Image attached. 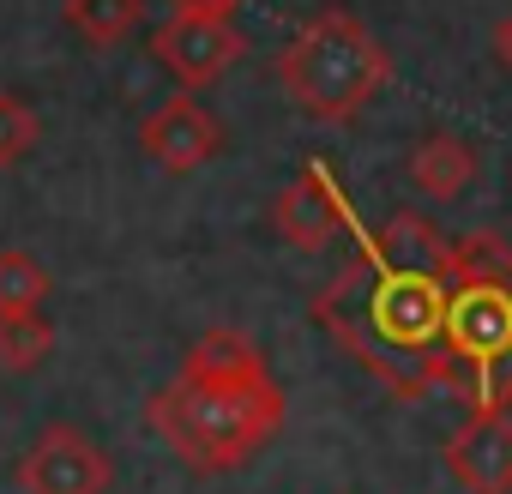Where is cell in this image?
I'll return each mask as SVG.
<instances>
[{"label": "cell", "instance_id": "cell-5", "mask_svg": "<svg viewBox=\"0 0 512 494\" xmlns=\"http://www.w3.org/2000/svg\"><path fill=\"white\" fill-rule=\"evenodd\" d=\"M272 229L296 247V254H320V247H332L338 235H350L356 229V211H350V199H344V187H338V175H332V163H302V175L278 193V205H272Z\"/></svg>", "mask_w": 512, "mask_h": 494}, {"label": "cell", "instance_id": "cell-8", "mask_svg": "<svg viewBox=\"0 0 512 494\" xmlns=\"http://www.w3.org/2000/svg\"><path fill=\"white\" fill-rule=\"evenodd\" d=\"M446 476L464 494H512V416L506 410H464L446 434Z\"/></svg>", "mask_w": 512, "mask_h": 494}, {"label": "cell", "instance_id": "cell-2", "mask_svg": "<svg viewBox=\"0 0 512 494\" xmlns=\"http://www.w3.org/2000/svg\"><path fill=\"white\" fill-rule=\"evenodd\" d=\"M145 422L187 470L223 476V470L247 464L260 446L278 440V428H284V386L272 380L266 356L253 350L247 332L211 326L181 356V374L151 392Z\"/></svg>", "mask_w": 512, "mask_h": 494}, {"label": "cell", "instance_id": "cell-6", "mask_svg": "<svg viewBox=\"0 0 512 494\" xmlns=\"http://www.w3.org/2000/svg\"><path fill=\"white\" fill-rule=\"evenodd\" d=\"M109 482H115L109 452L67 422H49L43 440L19 458V494H103Z\"/></svg>", "mask_w": 512, "mask_h": 494}, {"label": "cell", "instance_id": "cell-12", "mask_svg": "<svg viewBox=\"0 0 512 494\" xmlns=\"http://www.w3.org/2000/svg\"><path fill=\"white\" fill-rule=\"evenodd\" d=\"M139 19H145V0H67V25L91 49H115Z\"/></svg>", "mask_w": 512, "mask_h": 494}, {"label": "cell", "instance_id": "cell-14", "mask_svg": "<svg viewBox=\"0 0 512 494\" xmlns=\"http://www.w3.org/2000/svg\"><path fill=\"white\" fill-rule=\"evenodd\" d=\"M43 139V121L31 103H19L13 91H0V169H13L19 157H31V145Z\"/></svg>", "mask_w": 512, "mask_h": 494}, {"label": "cell", "instance_id": "cell-4", "mask_svg": "<svg viewBox=\"0 0 512 494\" xmlns=\"http://www.w3.org/2000/svg\"><path fill=\"white\" fill-rule=\"evenodd\" d=\"M392 79L386 43L344 7L314 13L278 55V85L314 121H356Z\"/></svg>", "mask_w": 512, "mask_h": 494}, {"label": "cell", "instance_id": "cell-17", "mask_svg": "<svg viewBox=\"0 0 512 494\" xmlns=\"http://www.w3.org/2000/svg\"><path fill=\"white\" fill-rule=\"evenodd\" d=\"M494 410H506V416H512V380H506V392H500V404H494Z\"/></svg>", "mask_w": 512, "mask_h": 494}, {"label": "cell", "instance_id": "cell-13", "mask_svg": "<svg viewBox=\"0 0 512 494\" xmlns=\"http://www.w3.org/2000/svg\"><path fill=\"white\" fill-rule=\"evenodd\" d=\"M49 290L55 284H49L43 260L19 254V247H0V314H31L49 302Z\"/></svg>", "mask_w": 512, "mask_h": 494}, {"label": "cell", "instance_id": "cell-16", "mask_svg": "<svg viewBox=\"0 0 512 494\" xmlns=\"http://www.w3.org/2000/svg\"><path fill=\"white\" fill-rule=\"evenodd\" d=\"M494 55H500V67H512V13L494 25Z\"/></svg>", "mask_w": 512, "mask_h": 494}, {"label": "cell", "instance_id": "cell-11", "mask_svg": "<svg viewBox=\"0 0 512 494\" xmlns=\"http://www.w3.org/2000/svg\"><path fill=\"white\" fill-rule=\"evenodd\" d=\"M49 350H55V326L43 320V308H31V314H0V368H7V374L43 368Z\"/></svg>", "mask_w": 512, "mask_h": 494}, {"label": "cell", "instance_id": "cell-9", "mask_svg": "<svg viewBox=\"0 0 512 494\" xmlns=\"http://www.w3.org/2000/svg\"><path fill=\"white\" fill-rule=\"evenodd\" d=\"M139 145H145V157H151L157 169H169V175H193V169H205V163L223 151V127H217V115H211L205 103H193V97H169L163 109L145 115Z\"/></svg>", "mask_w": 512, "mask_h": 494}, {"label": "cell", "instance_id": "cell-10", "mask_svg": "<svg viewBox=\"0 0 512 494\" xmlns=\"http://www.w3.org/2000/svg\"><path fill=\"white\" fill-rule=\"evenodd\" d=\"M404 169H410V181H416L422 199L446 205V199H458V193L476 181V151H470L458 133H428V139L410 151Z\"/></svg>", "mask_w": 512, "mask_h": 494}, {"label": "cell", "instance_id": "cell-1", "mask_svg": "<svg viewBox=\"0 0 512 494\" xmlns=\"http://www.w3.org/2000/svg\"><path fill=\"white\" fill-rule=\"evenodd\" d=\"M446 296H452V235L422 211H398L380 229L356 235L350 266L308 302V314L392 398L422 404L428 392H440Z\"/></svg>", "mask_w": 512, "mask_h": 494}, {"label": "cell", "instance_id": "cell-3", "mask_svg": "<svg viewBox=\"0 0 512 494\" xmlns=\"http://www.w3.org/2000/svg\"><path fill=\"white\" fill-rule=\"evenodd\" d=\"M506 380H512V247L482 229L452 241L440 392H452L464 410H494Z\"/></svg>", "mask_w": 512, "mask_h": 494}, {"label": "cell", "instance_id": "cell-15", "mask_svg": "<svg viewBox=\"0 0 512 494\" xmlns=\"http://www.w3.org/2000/svg\"><path fill=\"white\" fill-rule=\"evenodd\" d=\"M241 0H169V13H211V19H229Z\"/></svg>", "mask_w": 512, "mask_h": 494}, {"label": "cell", "instance_id": "cell-7", "mask_svg": "<svg viewBox=\"0 0 512 494\" xmlns=\"http://www.w3.org/2000/svg\"><path fill=\"white\" fill-rule=\"evenodd\" d=\"M151 55L181 85H211L247 55V37L229 19H211V13H169L157 25V37H151Z\"/></svg>", "mask_w": 512, "mask_h": 494}]
</instances>
